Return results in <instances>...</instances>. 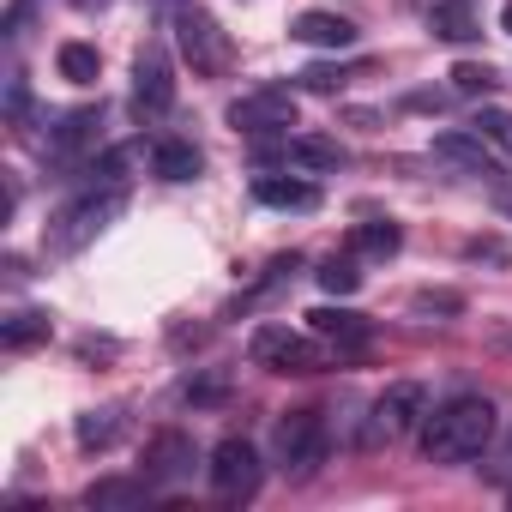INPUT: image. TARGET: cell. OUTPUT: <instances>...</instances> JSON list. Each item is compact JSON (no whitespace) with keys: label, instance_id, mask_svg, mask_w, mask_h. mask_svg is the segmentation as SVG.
Masks as SVG:
<instances>
[{"label":"cell","instance_id":"cell-4","mask_svg":"<svg viewBox=\"0 0 512 512\" xmlns=\"http://www.w3.org/2000/svg\"><path fill=\"white\" fill-rule=\"evenodd\" d=\"M169 25H175V49H181V61L193 67V79H223V73H229L235 49H229L223 25L199 7V0H181V7L169 13Z\"/></svg>","mask_w":512,"mask_h":512},{"label":"cell","instance_id":"cell-19","mask_svg":"<svg viewBox=\"0 0 512 512\" xmlns=\"http://www.w3.org/2000/svg\"><path fill=\"white\" fill-rule=\"evenodd\" d=\"M398 247H404L398 223H356L350 229V253H356V260H392Z\"/></svg>","mask_w":512,"mask_h":512},{"label":"cell","instance_id":"cell-34","mask_svg":"<svg viewBox=\"0 0 512 512\" xmlns=\"http://www.w3.org/2000/svg\"><path fill=\"white\" fill-rule=\"evenodd\" d=\"M500 25H506V31H512V0H506V13H500Z\"/></svg>","mask_w":512,"mask_h":512},{"label":"cell","instance_id":"cell-30","mask_svg":"<svg viewBox=\"0 0 512 512\" xmlns=\"http://www.w3.org/2000/svg\"><path fill=\"white\" fill-rule=\"evenodd\" d=\"M223 392H229V386H223L217 374H211V380H187V386H181V398H187V404H217Z\"/></svg>","mask_w":512,"mask_h":512},{"label":"cell","instance_id":"cell-14","mask_svg":"<svg viewBox=\"0 0 512 512\" xmlns=\"http://www.w3.org/2000/svg\"><path fill=\"white\" fill-rule=\"evenodd\" d=\"M290 37L308 43V49H332V55H338V49H356L362 31H356V19H344V13H302V19L290 25Z\"/></svg>","mask_w":512,"mask_h":512},{"label":"cell","instance_id":"cell-27","mask_svg":"<svg viewBox=\"0 0 512 512\" xmlns=\"http://www.w3.org/2000/svg\"><path fill=\"white\" fill-rule=\"evenodd\" d=\"M476 133H482L506 163H512V115H506V109H482V115H476Z\"/></svg>","mask_w":512,"mask_h":512},{"label":"cell","instance_id":"cell-10","mask_svg":"<svg viewBox=\"0 0 512 512\" xmlns=\"http://www.w3.org/2000/svg\"><path fill=\"white\" fill-rule=\"evenodd\" d=\"M103 145V103L97 109H73V115H61V127H49V163H61V169H73V163H85L91 151Z\"/></svg>","mask_w":512,"mask_h":512},{"label":"cell","instance_id":"cell-23","mask_svg":"<svg viewBox=\"0 0 512 512\" xmlns=\"http://www.w3.org/2000/svg\"><path fill=\"white\" fill-rule=\"evenodd\" d=\"M55 67H61L67 85H97V79H103V55H97L91 43H61Z\"/></svg>","mask_w":512,"mask_h":512},{"label":"cell","instance_id":"cell-13","mask_svg":"<svg viewBox=\"0 0 512 512\" xmlns=\"http://www.w3.org/2000/svg\"><path fill=\"white\" fill-rule=\"evenodd\" d=\"M434 157H440V163H458V169L476 175V181H500V163H494V151L482 145V133H440V139H434Z\"/></svg>","mask_w":512,"mask_h":512},{"label":"cell","instance_id":"cell-21","mask_svg":"<svg viewBox=\"0 0 512 512\" xmlns=\"http://www.w3.org/2000/svg\"><path fill=\"white\" fill-rule=\"evenodd\" d=\"M145 500H151V482L145 476H133V482L127 476H103V482L85 488V506H97V512L103 506H145Z\"/></svg>","mask_w":512,"mask_h":512},{"label":"cell","instance_id":"cell-7","mask_svg":"<svg viewBox=\"0 0 512 512\" xmlns=\"http://www.w3.org/2000/svg\"><path fill=\"white\" fill-rule=\"evenodd\" d=\"M422 416H428V392L416 380H392L368 404V446H392L404 434H422Z\"/></svg>","mask_w":512,"mask_h":512},{"label":"cell","instance_id":"cell-20","mask_svg":"<svg viewBox=\"0 0 512 512\" xmlns=\"http://www.w3.org/2000/svg\"><path fill=\"white\" fill-rule=\"evenodd\" d=\"M121 404H103V410H85L79 416V452H109L121 440Z\"/></svg>","mask_w":512,"mask_h":512},{"label":"cell","instance_id":"cell-26","mask_svg":"<svg viewBox=\"0 0 512 512\" xmlns=\"http://www.w3.org/2000/svg\"><path fill=\"white\" fill-rule=\"evenodd\" d=\"M494 85H500V73H494L488 61H458V67H452V91H458V97H488Z\"/></svg>","mask_w":512,"mask_h":512},{"label":"cell","instance_id":"cell-18","mask_svg":"<svg viewBox=\"0 0 512 512\" xmlns=\"http://www.w3.org/2000/svg\"><path fill=\"white\" fill-rule=\"evenodd\" d=\"M49 314L43 308H19V314H7V320H0V344H7V350H37V344H49Z\"/></svg>","mask_w":512,"mask_h":512},{"label":"cell","instance_id":"cell-3","mask_svg":"<svg viewBox=\"0 0 512 512\" xmlns=\"http://www.w3.org/2000/svg\"><path fill=\"white\" fill-rule=\"evenodd\" d=\"M247 362L253 368H266V374H326L332 362H344L338 356V344H326L320 332H290V326H260L253 332V344H247Z\"/></svg>","mask_w":512,"mask_h":512},{"label":"cell","instance_id":"cell-5","mask_svg":"<svg viewBox=\"0 0 512 512\" xmlns=\"http://www.w3.org/2000/svg\"><path fill=\"white\" fill-rule=\"evenodd\" d=\"M272 452H278V470H284L290 482L320 476V464L332 458L326 416H320V410H284V416H278V434H272Z\"/></svg>","mask_w":512,"mask_h":512},{"label":"cell","instance_id":"cell-2","mask_svg":"<svg viewBox=\"0 0 512 512\" xmlns=\"http://www.w3.org/2000/svg\"><path fill=\"white\" fill-rule=\"evenodd\" d=\"M121 211H127V181H85V193L43 229V253L73 260V253H85Z\"/></svg>","mask_w":512,"mask_h":512},{"label":"cell","instance_id":"cell-12","mask_svg":"<svg viewBox=\"0 0 512 512\" xmlns=\"http://www.w3.org/2000/svg\"><path fill=\"white\" fill-rule=\"evenodd\" d=\"M308 326H314L326 344H338V356H362V350L374 344V326H368L356 308H314Z\"/></svg>","mask_w":512,"mask_h":512},{"label":"cell","instance_id":"cell-15","mask_svg":"<svg viewBox=\"0 0 512 512\" xmlns=\"http://www.w3.org/2000/svg\"><path fill=\"white\" fill-rule=\"evenodd\" d=\"M253 199L272 205V211H320V187L302 175H260L253 181Z\"/></svg>","mask_w":512,"mask_h":512},{"label":"cell","instance_id":"cell-24","mask_svg":"<svg viewBox=\"0 0 512 512\" xmlns=\"http://www.w3.org/2000/svg\"><path fill=\"white\" fill-rule=\"evenodd\" d=\"M320 290L326 296H356L362 290V260H356V253H332V260H320Z\"/></svg>","mask_w":512,"mask_h":512},{"label":"cell","instance_id":"cell-11","mask_svg":"<svg viewBox=\"0 0 512 512\" xmlns=\"http://www.w3.org/2000/svg\"><path fill=\"white\" fill-rule=\"evenodd\" d=\"M193 440L181 434V428H163V434H151V446H145V482H181V476H193Z\"/></svg>","mask_w":512,"mask_h":512},{"label":"cell","instance_id":"cell-31","mask_svg":"<svg viewBox=\"0 0 512 512\" xmlns=\"http://www.w3.org/2000/svg\"><path fill=\"white\" fill-rule=\"evenodd\" d=\"M37 13V0H13V7H7V19H0V31H7V43H19L25 37V19Z\"/></svg>","mask_w":512,"mask_h":512},{"label":"cell","instance_id":"cell-6","mask_svg":"<svg viewBox=\"0 0 512 512\" xmlns=\"http://www.w3.org/2000/svg\"><path fill=\"white\" fill-rule=\"evenodd\" d=\"M205 470H211V494H217V500H229V506L253 500V494H260V482H266V464H260V452H253V440H241V434L217 440Z\"/></svg>","mask_w":512,"mask_h":512},{"label":"cell","instance_id":"cell-1","mask_svg":"<svg viewBox=\"0 0 512 512\" xmlns=\"http://www.w3.org/2000/svg\"><path fill=\"white\" fill-rule=\"evenodd\" d=\"M494 440V404L464 392V398H446L440 410L422 416V458L428 464H470L482 458Z\"/></svg>","mask_w":512,"mask_h":512},{"label":"cell","instance_id":"cell-8","mask_svg":"<svg viewBox=\"0 0 512 512\" xmlns=\"http://www.w3.org/2000/svg\"><path fill=\"white\" fill-rule=\"evenodd\" d=\"M133 115H139V127H157L175 115V67H169L163 43H145L133 55Z\"/></svg>","mask_w":512,"mask_h":512},{"label":"cell","instance_id":"cell-25","mask_svg":"<svg viewBox=\"0 0 512 512\" xmlns=\"http://www.w3.org/2000/svg\"><path fill=\"white\" fill-rule=\"evenodd\" d=\"M362 73H368V61H356V67H326V61H320V67H302L296 85L314 91V97H338V91H344L350 79H362Z\"/></svg>","mask_w":512,"mask_h":512},{"label":"cell","instance_id":"cell-17","mask_svg":"<svg viewBox=\"0 0 512 512\" xmlns=\"http://www.w3.org/2000/svg\"><path fill=\"white\" fill-rule=\"evenodd\" d=\"M151 169H157L163 181H199L205 157H199V145H187V139H157V145H151Z\"/></svg>","mask_w":512,"mask_h":512},{"label":"cell","instance_id":"cell-22","mask_svg":"<svg viewBox=\"0 0 512 512\" xmlns=\"http://www.w3.org/2000/svg\"><path fill=\"white\" fill-rule=\"evenodd\" d=\"M284 163H296V169H338L344 163V145L302 133V139H284Z\"/></svg>","mask_w":512,"mask_h":512},{"label":"cell","instance_id":"cell-16","mask_svg":"<svg viewBox=\"0 0 512 512\" xmlns=\"http://www.w3.org/2000/svg\"><path fill=\"white\" fill-rule=\"evenodd\" d=\"M428 31H434L440 43H476V37H482L470 0H434V7H428Z\"/></svg>","mask_w":512,"mask_h":512},{"label":"cell","instance_id":"cell-9","mask_svg":"<svg viewBox=\"0 0 512 512\" xmlns=\"http://www.w3.org/2000/svg\"><path fill=\"white\" fill-rule=\"evenodd\" d=\"M229 127L247 133V139H266V133H290L296 127V91L284 85H260L229 103Z\"/></svg>","mask_w":512,"mask_h":512},{"label":"cell","instance_id":"cell-32","mask_svg":"<svg viewBox=\"0 0 512 512\" xmlns=\"http://www.w3.org/2000/svg\"><path fill=\"white\" fill-rule=\"evenodd\" d=\"M145 7H151V13H175V7H181V0H145Z\"/></svg>","mask_w":512,"mask_h":512},{"label":"cell","instance_id":"cell-28","mask_svg":"<svg viewBox=\"0 0 512 512\" xmlns=\"http://www.w3.org/2000/svg\"><path fill=\"white\" fill-rule=\"evenodd\" d=\"M25 115H31V85H25V73L13 67V73H7V121L19 127Z\"/></svg>","mask_w":512,"mask_h":512},{"label":"cell","instance_id":"cell-33","mask_svg":"<svg viewBox=\"0 0 512 512\" xmlns=\"http://www.w3.org/2000/svg\"><path fill=\"white\" fill-rule=\"evenodd\" d=\"M73 7H79V13H103V7H109V0H73Z\"/></svg>","mask_w":512,"mask_h":512},{"label":"cell","instance_id":"cell-29","mask_svg":"<svg viewBox=\"0 0 512 512\" xmlns=\"http://www.w3.org/2000/svg\"><path fill=\"white\" fill-rule=\"evenodd\" d=\"M410 308H416V314H458V308H464V302H458V296H452V290H422V296H416V302H410Z\"/></svg>","mask_w":512,"mask_h":512}]
</instances>
